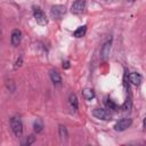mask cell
<instances>
[{"instance_id":"2e32d148","label":"cell","mask_w":146,"mask_h":146,"mask_svg":"<svg viewBox=\"0 0 146 146\" xmlns=\"http://www.w3.org/2000/svg\"><path fill=\"white\" fill-rule=\"evenodd\" d=\"M105 104H106V107H107V110H110V111H117V105L112 100V99H107L106 102H105Z\"/></svg>"},{"instance_id":"e0dca14e","label":"cell","mask_w":146,"mask_h":146,"mask_svg":"<svg viewBox=\"0 0 146 146\" xmlns=\"http://www.w3.org/2000/svg\"><path fill=\"white\" fill-rule=\"evenodd\" d=\"M34 140H35V138H34V136H29L23 143H22V145H27V146H30L31 144H33L34 143Z\"/></svg>"},{"instance_id":"d6986e66","label":"cell","mask_w":146,"mask_h":146,"mask_svg":"<svg viewBox=\"0 0 146 146\" xmlns=\"http://www.w3.org/2000/svg\"><path fill=\"white\" fill-rule=\"evenodd\" d=\"M63 67H64V68H68V67H70V62H68V60L64 62V63H63Z\"/></svg>"},{"instance_id":"ffe728a7","label":"cell","mask_w":146,"mask_h":146,"mask_svg":"<svg viewBox=\"0 0 146 146\" xmlns=\"http://www.w3.org/2000/svg\"><path fill=\"white\" fill-rule=\"evenodd\" d=\"M0 38H1V30H0Z\"/></svg>"},{"instance_id":"7a4b0ae2","label":"cell","mask_w":146,"mask_h":146,"mask_svg":"<svg viewBox=\"0 0 146 146\" xmlns=\"http://www.w3.org/2000/svg\"><path fill=\"white\" fill-rule=\"evenodd\" d=\"M33 16H34V18L39 25L44 26L48 24V18L40 7H33Z\"/></svg>"},{"instance_id":"8fae6325","label":"cell","mask_w":146,"mask_h":146,"mask_svg":"<svg viewBox=\"0 0 146 146\" xmlns=\"http://www.w3.org/2000/svg\"><path fill=\"white\" fill-rule=\"evenodd\" d=\"M68 103H70V106L72 108L73 112H76L78 111V107H79V102H78V97L75 94H71L70 97H68Z\"/></svg>"},{"instance_id":"9a60e30c","label":"cell","mask_w":146,"mask_h":146,"mask_svg":"<svg viewBox=\"0 0 146 146\" xmlns=\"http://www.w3.org/2000/svg\"><path fill=\"white\" fill-rule=\"evenodd\" d=\"M33 128H34V131H35L36 133H39V132L42 131V129H43V123H42L41 119H36V120L34 121V123H33Z\"/></svg>"},{"instance_id":"3957f363","label":"cell","mask_w":146,"mask_h":146,"mask_svg":"<svg viewBox=\"0 0 146 146\" xmlns=\"http://www.w3.org/2000/svg\"><path fill=\"white\" fill-rule=\"evenodd\" d=\"M92 115L96 119H99V120H103V121L112 120V113H110V111L104 110V108H95L92 111Z\"/></svg>"},{"instance_id":"6da1fadb","label":"cell","mask_w":146,"mask_h":146,"mask_svg":"<svg viewBox=\"0 0 146 146\" xmlns=\"http://www.w3.org/2000/svg\"><path fill=\"white\" fill-rule=\"evenodd\" d=\"M10 127H11V130L15 133L16 137H22V135H23V122H22L21 116H18V115L13 116L10 119Z\"/></svg>"},{"instance_id":"44dd1931","label":"cell","mask_w":146,"mask_h":146,"mask_svg":"<svg viewBox=\"0 0 146 146\" xmlns=\"http://www.w3.org/2000/svg\"><path fill=\"white\" fill-rule=\"evenodd\" d=\"M129 1H133V0H129Z\"/></svg>"},{"instance_id":"52a82bcc","label":"cell","mask_w":146,"mask_h":146,"mask_svg":"<svg viewBox=\"0 0 146 146\" xmlns=\"http://www.w3.org/2000/svg\"><path fill=\"white\" fill-rule=\"evenodd\" d=\"M111 46H112V41H111V40H107V41L103 44V47H102V49H100V57H102L103 60H106V59L108 58L110 51H111Z\"/></svg>"},{"instance_id":"5bb4252c","label":"cell","mask_w":146,"mask_h":146,"mask_svg":"<svg viewBox=\"0 0 146 146\" xmlns=\"http://www.w3.org/2000/svg\"><path fill=\"white\" fill-rule=\"evenodd\" d=\"M82 96L84 97V99H87V100H91L92 98H95V92H94L92 89H90V88H86V89L82 90Z\"/></svg>"},{"instance_id":"4fadbf2b","label":"cell","mask_w":146,"mask_h":146,"mask_svg":"<svg viewBox=\"0 0 146 146\" xmlns=\"http://www.w3.org/2000/svg\"><path fill=\"white\" fill-rule=\"evenodd\" d=\"M86 31H87V25L79 26V27L73 32V36H75V38H82V36L86 34Z\"/></svg>"},{"instance_id":"ac0fdd59","label":"cell","mask_w":146,"mask_h":146,"mask_svg":"<svg viewBox=\"0 0 146 146\" xmlns=\"http://www.w3.org/2000/svg\"><path fill=\"white\" fill-rule=\"evenodd\" d=\"M21 63H22V57H19V59H17V62H16V65H15V68H17L18 66H21V65H22Z\"/></svg>"},{"instance_id":"ba28073f","label":"cell","mask_w":146,"mask_h":146,"mask_svg":"<svg viewBox=\"0 0 146 146\" xmlns=\"http://www.w3.org/2000/svg\"><path fill=\"white\" fill-rule=\"evenodd\" d=\"M10 40H11V44H13L14 47H17V46L21 43V40H22V32H21L19 30L15 29V30L11 32V38H10Z\"/></svg>"},{"instance_id":"277c9868","label":"cell","mask_w":146,"mask_h":146,"mask_svg":"<svg viewBox=\"0 0 146 146\" xmlns=\"http://www.w3.org/2000/svg\"><path fill=\"white\" fill-rule=\"evenodd\" d=\"M66 13V8L62 5H55L50 8V14L55 19H60Z\"/></svg>"},{"instance_id":"8992f818","label":"cell","mask_w":146,"mask_h":146,"mask_svg":"<svg viewBox=\"0 0 146 146\" xmlns=\"http://www.w3.org/2000/svg\"><path fill=\"white\" fill-rule=\"evenodd\" d=\"M86 9V0H75L71 7V11L74 15H80Z\"/></svg>"},{"instance_id":"7c38bea8","label":"cell","mask_w":146,"mask_h":146,"mask_svg":"<svg viewBox=\"0 0 146 146\" xmlns=\"http://www.w3.org/2000/svg\"><path fill=\"white\" fill-rule=\"evenodd\" d=\"M58 133H59V137H60V140L62 141H66L68 139V132H67V129H66L65 125L59 124V127H58Z\"/></svg>"},{"instance_id":"9c48e42d","label":"cell","mask_w":146,"mask_h":146,"mask_svg":"<svg viewBox=\"0 0 146 146\" xmlns=\"http://www.w3.org/2000/svg\"><path fill=\"white\" fill-rule=\"evenodd\" d=\"M49 74H50V79H51V81L55 86H60L62 84V78H60V74L58 73V71L51 70Z\"/></svg>"},{"instance_id":"5b68a950","label":"cell","mask_w":146,"mask_h":146,"mask_svg":"<svg viewBox=\"0 0 146 146\" xmlns=\"http://www.w3.org/2000/svg\"><path fill=\"white\" fill-rule=\"evenodd\" d=\"M131 123H132V119H130V117H123V119L119 120L114 124V129L116 131H124V130H127L131 125Z\"/></svg>"},{"instance_id":"30bf717a","label":"cell","mask_w":146,"mask_h":146,"mask_svg":"<svg viewBox=\"0 0 146 146\" xmlns=\"http://www.w3.org/2000/svg\"><path fill=\"white\" fill-rule=\"evenodd\" d=\"M129 81H130L132 84H135V86H139V84L141 83V81H143V78H141V75H140L139 73L132 72V73L129 74Z\"/></svg>"}]
</instances>
